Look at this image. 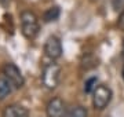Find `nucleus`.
<instances>
[{"label": "nucleus", "mask_w": 124, "mask_h": 117, "mask_svg": "<svg viewBox=\"0 0 124 117\" xmlns=\"http://www.w3.org/2000/svg\"><path fill=\"white\" fill-rule=\"evenodd\" d=\"M119 28H120V30L124 32V10L120 13V17H119Z\"/></svg>", "instance_id": "13"}, {"label": "nucleus", "mask_w": 124, "mask_h": 117, "mask_svg": "<svg viewBox=\"0 0 124 117\" xmlns=\"http://www.w3.org/2000/svg\"><path fill=\"white\" fill-rule=\"evenodd\" d=\"M59 8L58 7H50L48 10H46V13L43 14V19L44 22H53V21H57L58 17H59Z\"/></svg>", "instance_id": "9"}, {"label": "nucleus", "mask_w": 124, "mask_h": 117, "mask_svg": "<svg viewBox=\"0 0 124 117\" xmlns=\"http://www.w3.org/2000/svg\"><path fill=\"white\" fill-rule=\"evenodd\" d=\"M21 26L26 39H35L39 33V19L32 11H23L21 14Z\"/></svg>", "instance_id": "2"}, {"label": "nucleus", "mask_w": 124, "mask_h": 117, "mask_svg": "<svg viewBox=\"0 0 124 117\" xmlns=\"http://www.w3.org/2000/svg\"><path fill=\"white\" fill-rule=\"evenodd\" d=\"M3 117H29V112L21 105H10L3 110Z\"/></svg>", "instance_id": "7"}, {"label": "nucleus", "mask_w": 124, "mask_h": 117, "mask_svg": "<svg viewBox=\"0 0 124 117\" xmlns=\"http://www.w3.org/2000/svg\"><path fill=\"white\" fill-rule=\"evenodd\" d=\"M112 99V90L105 84H101V86H97V88L94 90L93 92V105L94 108L98 109V110H102L105 109L109 105Z\"/></svg>", "instance_id": "3"}, {"label": "nucleus", "mask_w": 124, "mask_h": 117, "mask_svg": "<svg viewBox=\"0 0 124 117\" xmlns=\"http://www.w3.org/2000/svg\"><path fill=\"white\" fill-rule=\"evenodd\" d=\"M121 76H123V80H124V66H123V70H121Z\"/></svg>", "instance_id": "15"}, {"label": "nucleus", "mask_w": 124, "mask_h": 117, "mask_svg": "<svg viewBox=\"0 0 124 117\" xmlns=\"http://www.w3.org/2000/svg\"><path fill=\"white\" fill-rule=\"evenodd\" d=\"M97 83H98V80L95 79V77H91V79H88V80L84 83V91L87 92V94H90V92H94V90L97 88Z\"/></svg>", "instance_id": "10"}, {"label": "nucleus", "mask_w": 124, "mask_h": 117, "mask_svg": "<svg viewBox=\"0 0 124 117\" xmlns=\"http://www.w3.org/2000/svg\"><path fill=\"white\" fill-rule=\"evenodd\" d=\"M112 6L116 11H123L124 10V0H112Z\"/></svg>", "instance_id": "12"}, {"label": "nucleus", "mask_w": 124, "mask_h": 117, "mask_svg": "<svg viewBox=\"0 0 124 117\" xmlns=\"http://www.w3.org/2000/svg\"><path fill=\"white\" fill-rule=\"evenodd\" d=\"M121 55H123V58H124V40H123V50H121Z\"/></svg>", "instance_id": "14"}, {"label": "nucleus", "mask_w": 124, "mask_h": 117, "mask_svg": "<svg viewBox=\"0 0 124 117\" xmlns=\"http://www.w3.org/2000/svg\"><path fill=\"white\" fill-rule=\"evenodd\" d=\"M59 77H61V68L59 65L55 62L46 63L43 68V73H41V81L43 86L48 90H54L59 83Z\"/></svg>", "instance_id": "1"}, {"label": "nucleus", "mask_w": 124, "mask_h": 117, "mask_svg": "<svg viewBox=\"0 0 124 117\" xmlns=\"http://www.w3.org/2000/svg\"><path fill=\"white\" fill-rule=\"evenodd\" d=\"M70 117H87V110L83 106H75L70 112Z\"/></svg>", "instance_id": "11"}, {"label": "nucleus", "mask_w": 124, "mask_h": 117, "mask_svg": "<svg viewBox=\"0 0 124 117\" xmlns=\"http://www.w3.org/2000/svg\"><path fill=\"white\" fill-rule=\"evenodd\" d=\"M44 52L51 59H58L62 55V43L57 36H51L47 39L44 44Z\"/></svg>", "instance_id": "6"}, {"label": "nucleus", "mask_w": 124, "mask_h": 117, "mask_svg": "<svg viewBox=\"0 0 124 117\" xmlns=\"http://www.w3.org/2000/svg\"><path fill=\"white\" fill-rule=\"evenodd\" d=\"M3 76L7 77L8 81L13 84V87L17 90H19L25 84V79H23L22 73L14 63H6L3 66Z\"/></svg>", "instance_id": "4"}, {"label": "nucleus", "mask_w": 124, "mask_h": 117, "mask_svg": "<svg viewBox=\"0 0 124 117\" xmlns=\"http://www.w3.org/2000/svg\"><path fill=\"white\" fill-rule=\"evenodd\" d=\"M47 117H66V106L61 98H53L46 108Z\"/></svg>", "instance_id": "5"}, {"label": "nucleus", "mask_w": 124, "mask_h": 117, "mask_svg": "<svg viewBox=\"0 0 124 117\" xmlns=\"http://www.w3.org/2000/svg\"><path fill=\"white\" fill-rule=\"evenodd\" d=\"M13 84L8 81V79L6 76H1L0 77V101H3L4 98H7L11 91H13Z\"/></svg>", "instance_id": "8"}]
</instances>
